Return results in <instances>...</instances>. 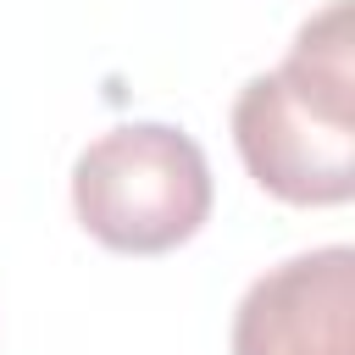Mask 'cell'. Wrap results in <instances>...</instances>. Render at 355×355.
Here are the masks:
<instances>
[{
  "label": "cell",
  "instance_id": "cell-1",
  "mask_svg": "<svg viewBox=\"0 0 355 355\" xmlns=\"http://www.w3.org/2000/svg\"><path fill=\"white\" fill-rule=\"evenodd\" d=\"M349 0L300 22L288 55L233 94L244 172L283 205H344L355 194V33Z\"/></svg>",
  "mask_w": 355,
  "mask_h": 355
},
{
  "label": "cell",
  "instance_id": "cell-2",
  "mask_svg": "<svg viewBox=\"0 0 355 355\" xmlns=\"http://www.w3.org/2000/svg\"><path fill=\"white\" fill-rule=\"evenodd\" d=\"M211 166L194 133L172 122H122L72 161V211L116 255H166L211 216Z\"/></svg>",
  "mask_w": 355,
  "mask_h": 355
},
{
  "label": "cell",
  "instance_id": "cell-3",
  "mask_svg": "<svg viewBox=\"0 0 355 355\" xmlns=\"http://www.w3.org/2000/svg\"><path fill=\"white\" fill-rule=\"evenodd\" d=\"M233 355H355V250L322 244L266 266L233 311Z\"/></svg>",
  "mask_w": 355,
  "mask_h": 355
}]
</instances>
